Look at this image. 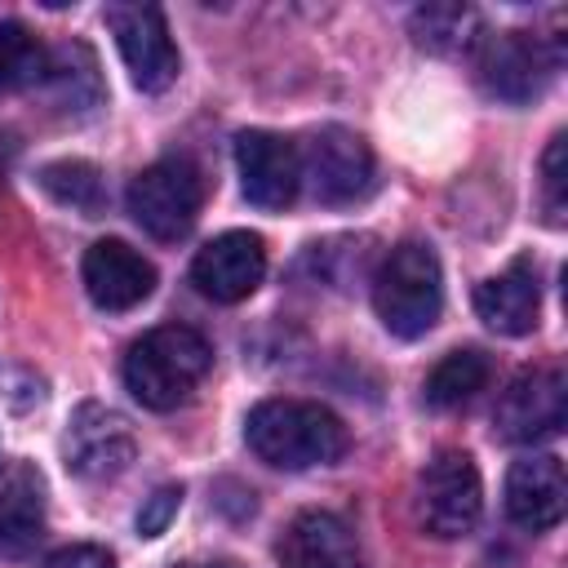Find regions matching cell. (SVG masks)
Segmentation results:
<instances>
[{"label": "cell", "mask_w": 568, "mask_h": 568, "mask_svg": "<svg viewBox=\"0 0 568 568\" xmlns=\"http://www.w3.org/2000/svg\"><path fill=\"white\" fill-rule=\"evenodd\" d=\"M49 49L22 22H0V93H18L44 80Z\"/></svg>", "instance_id": "22"}, {"label": "cell", "mask_w": 568, "mask_h": 568, "mask_svg": "<svg viewBox=\"0 0 568 568\" xmlns=\"http://www.w3.org/2000/svg\"><path fill=\"white\" fill-rule=\"evenodd\" d=\"M44 568H115V559H111L102 546L80 541V546H62V550H53V555L44 559Z\"/></svg>", "instance_id": "25"}, {"label": "cell", "mask_w": 568, "mask_h": 568, "mask_svg": "<svg viewBox=\"0 0 568 568\" xmlns=\"http://www.w3.org/2000/svg\"><path fill=\"white\" fill-rule=\"evenodd\" d=\"M173 568H195V564H173Z\"/></svg>", "instance_id": "28"}, {"label": "cell", "mask_w": 568, "mask_h": 568, "mask_svg": "<svg viewBox=\"0 0 568 568\" xmlns=\"http://www.w3.org/2000/svg\"><path fill=\"white\" fill-rule=\"evenodd\" d=\"M568 422V377L559 364H537L510 377L493 408V426L506 444H537L559 435Z\"/></svg>", "instance_id": "7"}, {"label": "cell", "mask_w": 568, "mask_h": 568, "mask_svg": "<svg viewBox=\"0 0 568 568\" xmlns=\"http://www.w3.org/2000/svg\"><path fill=\"white\" fill-rule=\"evenodd\" d=\"M555 67H559V49L546 36H532V31H497V36H484L475 44L479 84L497 102L519 106V102L541 98Z\"/></svg>", "instance_id": "6"}, {"label": "cell", "mask_w": 568, "mask_h": 568, "mask_svg": "<svg viewBox=\"0 0 568 568\" xmlns=\"http://www.w3.org/2000/svg\"><path fill=\"white\" fill-rule=\"evenodd\" d=\"M40 186L53 204L80 213V217H98L106 209V182L89 160H53L40 169Z\"/></svg>", "instance_id": "21"}, {"label": "cell", "mask_w": 568, "mask_h": 568, "mask_svg": "<svg viewBox=\"0 0 568 568\" xmlns=\"http://www.w3.org/2000/svg\"><path fill=\"white\" fill-rule=\"evenodd\" d=\"M564 501H568V479H564V462L555 453H532L519 457L506 475V515L528 528V532H546L564 519Z\"/></svg>", "instance_id": "14"}, {"label": "cell", "mask_w": 568, "mask_h": 568, "mask_svg": "<svg viewBox=\"0 0 568 568\" xmlns=\"http://www.w3.org/2000/svg\"><path fill=\"white\" fill-rule=\"evenodd\" d=\"M373 306L386 333L395 337L430 333L444 311V271H439L435 248L422 240L395 244L373 275Z\"/></svg>", "instance_id": "3"}, {"label": "cell", "mask_w": 568, "mask_h": 568, "mask_svg": "<svg viewBox=\"0 0 568 568\" xmlns=\"http://www.w3.org/2000/svg\"><path fill=\"white\" fill-rule=\"evenodd\" d=\"M84 293L102 311H133L155 293V266L124 240H98L84 253Z\"/></svg>", "instance_id": "13"}, {"label": "cell", "mask_w": 568, "mask_h": 568, "mask_svg": "<svg viewBox=\"0 0 568 568\" xmlns=\"http://www.w3.org/2000/svg\"><path fill=\"white\" fill-rule=\"evenodd\" d=\"M13 155H18V142H13V138H9L4 129H0V173H4L9 164H13Z\"/></svg>", "instance_id": "26"}, {"label": "cell", "mask_w": 568, "mask_h": 568, "mask_svg": "<svg viewBox=\"0 0 568 568\" xmlns=\"http://www.w3.org/2000/svg\"><path fill=\"white\" fill-rule=\"evenodd\" d=\"M564 151H568V138H564V133H555V138H550V146H546V155H541V204H546V217H550L555 226H564V213H568V191H564V182H568V173H564Z\"/></svg>", "instance_id": "23"}, {"label": "cell", "mask_w": 568, "mask_h": 568, "mask_svg": "<svg viewBox=\"0 0 568 568\" xmlns=\"http://www.w3.org/2000/svg\"><path fill=\"white\" fill-rule=\"evenodd\" d=\"M275 555H280V568H364V555H359L351 524L333 510L293 515Z\"/></svg>", "instance_id": "15"}, {"label": "cell", "mask_w": 568, "mask_h": 568, "mask_svg": "<svg viewBox=\"0 0 568 568\" xmlns=\"http://www.w3.org/2000/svg\"><path fill=\"white\" fill-rule=\"evenodd\" d=\"M62 462L80 479H93V484L98 479H115L133 462V430H129V422L115 408L84 399L71 413V422H67Z\"/></svg>", "instance_id": "11"}, {"label": "cell", "mask_w": 568, "mask_h": 568, "mask_svg": "<svg viewBox=\"0 0 568 568\" xmlns=\"http://www.w3.org/2000/svg\"><path fill=\"white\" fill-rule=\"evenodd\" d=\"M266 275V244L253 231H222L191 262V284L213 302H244Z\"/></svg>", "instance_id": "12"}, {"label": "cell", "mask_w": 568, "mask_h": 568, "mask_svg": "<svg viewBox=\"0 0 568 568\" xmlns=\"http://www.w3.org/2000/svg\"><path fill=\"white\" fill-rule=\"evenodd\" d=\"M302 178L320 204H355L373 186V151L355 129L328 124L311 138L302 155Z\"/></svg>", "instance_id": "9"}, {"label": "cell", "mask_w": 568, "mask_h": 568, "mask_svg": "<svg viewBox=\"0 0 568 568\" xmlns=\"http://www.w3.org/2000/svg\"><path fill=\"white\" fill-rule=\"evenodd\" d=\"M244 439L275 470H311L346 453L342 417L311 399H262L244 422Z\"/></svg>", "instance_id": "1"}, {"label": "cell", "mask_w": 568, "mask_h": 568, "mask_svg": "<svg viewBox=\"0 0 568 568\" xmlns=\"http://www.w3.org/2000/svg\"><path fill=\"white\" fill-rule=\"evenodd\" d=\"M44 537V479L31 462H0V555L18 559Z\"/></svg>", "instance_id": "17"}, {"label": "cell", "mask_w": 568, "mask_h": 568, "mask_svg": "<svg viewBox=\"0 0 568 568\" xmlns=\"http://www.w3.org/2000/svg\"><path fill=\"white\" fill-rule=\"evenodd\" d=\"M178 506H182V488H178V484L155 488V493L142 501V510H138V532H142V537H160V532L173 524Z\"/></svg>", "instance_id": "24"}, {"label": "cell", "mask_w": 568, "mask_h": 568, "mask_svg": "<svg viewBox=\"0 0 568 568\" xmlns=\"http://www.w3.org/2000/svg\"><path fill=\"white\" fill-rule=\"evenodd\" d=\"M484 510V484L479 470L470 462V453L462 448H444L426 462V470L417 475V519L430 537H466L479 524Z\"/></svg>", "instance_id": "5"}, {"label": "cell", "mask_w": 568, "mask_h": 568, "mask_svg": "<svg viewBox=\"0 0 568 568\" xmlns=\"http://www.w3.org/2000/svg\"><path fill=\"white\" fill-rule=\"evenodd\" d=\"M408 31L430 53H475L484 40V22L470 4H422L413 9Z\"/></svg>", "instance_id": "18"}, {"label": "cell", "mask_w": 568, "mask_h": 568, "mask_svg": "<svg viewBox=\"0 0 568 568\" xmlns=\"http://www.w3.org/2000/svg\"><path fill=\"white\" fill-rule=\"evenodd\" d=\"M235 169H240L244 200L266 213L288 209L302 191V151L280 133L244 129L235 138Z\"/></svg>", "instance_id": "10"}, {"label": "cell", "mask_w": 568, "mask_h": 568, "mask_svg": "<svg viewBox=\"0 0 568 568\" xmlns=\"http://www.w3.org/2000/svg\"><path fill=\"white\" fill-rule=\"evenodd\" d=\"M106 27L120 44L129 80L142 93H164L178 80V49L169 40V22L155 4H106Z\"/></svg>", "instance_id": "8"}, {"label": "cell", "mask_w": 568, "mask_h": 568, "mask_svg": "<svg viewBox=\"0 0 568 568\" xmlns=\"http://www.w3.org/2000/svg\"><path fill=\"white\" fill-rule=\"evenodd\" d=\"M200 209H204V178L186 155H164L129 182V213L160 244L186 240Z\"/></svg>", "instance_id": "4"}, {"label": "cell", "mask_w": 568, "mask_h": 568, "mask_svg": "<svg viewBox=\"0 0 568 568\" xmlns=\"http://www.w3.org/2000/svg\"><path fill=\"white\" fill-rule=\"evenodd\" d=\"M58 98V106L67 111H89L98 98H102V80H98V62L84 44H58L49 49V67H44V80Z\"/></svg>", "instance_id": "20"}, {"label": "cell", "mask_w": 568, "mask_h": 568, "mask_svg": "<svg viewBox=\"0 0 568 568\" xmlns=\"http://www.w3.org/2000/svg\"><path fill=\"white\" fill-rule=\"evenodd\" d=\"M209 568H240V564H231V559H222V564H209Z\"/></svg>", "instance_id": "27"}, {"label": "cell", "mask_w": 568, "mask_h": 568, "mask_svg": "<svg viewBox=\"0 0 568 568\" xmlns=\"http://www.w3.org/2000/svg\"><path fill=\"white\" fill-rule=\"evenodd\" d=\"M475 315L501 333V337H524L537 328L541 315V280H537V262L532 257H515L506 271L488 275L475 288Z\"/></svg>", "instance_id": "16"}, {"label": "cell", "mask_w": 568, "mask_h": 568, "mask_svg": "<svg viewBox=\"0 0 568 568\" xmlns=\"http://www.w3.org/2000/svg\"><path fill=\"white\" fill-rule=\"evenodd\" d=\"M213 368V346L186 324H160L142 333L124 355V386L142 408L169 413L195 395Z\"/></svg>", "instance_id": "2"}, {"label": "cell", "mask_w": 568, "mask_h": 568, "mask_svg": "<svg viewBox=\"0 0 568 568\" xmlns=\"http://www.w3.org/2000/svg\"><path fill=\"white\" fill-rule=\"evenodd\" d=\"M488 377H493V364L484 351H475V346L448 351L426 377V404L430 408H462L488 386Z\"/></svg>", "instance_id": "19"}]
</instances>
